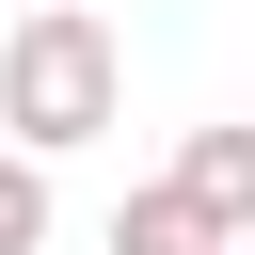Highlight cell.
Returning a JSON list of instances; mask_svg holds the SVG:
<instances>
[{"mask_svg":"<svg viewBox=\"0 0 255 255\" xmlns=\"http://www.w3.org/2000/svg\"><path fill=\"white\" fill-rule=\"evenodd\" d=\"M0 255H48V159L0 143Z\"/></svg>","mask_w":255,"mask_h":255,"instance_id":"cell-4","label":"cell"},{"mask_svg":"<svg viewBox=\"0 0 255 255\" xmlns=\"http://www.w3.org/2000/svg\"><path fill=\"white\" fill-rule=\"evenodd\" d=\"M112 255H223V239H207V223H191V191L159 175V191H128V207H112Z\"/></svg>","mask_w":255,"mask_h":255,"instance_id":"cell-3","label":"cell"},{"mask_svg":"<svg viewBox=\"0 0 255 255\" xmlns=\"http://www.w3.org/2000/svg\"><path fill=\"white\" fill-rule=\"evenodd\" d=\"M223 255H255V239H223Z\"/></svg>","mask_w":255,"mask_h":255,"instance_id":"cell-5","label":"cell"},{"mask_svg":"<svg viewBox=\"0 0 255 255\" xmlns=\"http://www.w3.org/2000/svg\"><path fill=\"white\" fill-rule=\"evenodd\" d=\"M112 112H128L112 32H96L80 0H32V16L0 32V143H16V159H64V143H96Z\"/></svg>","mask_w":255,"mask_h":255,"instance_id":"cell-1","label":"cell"},{"mask_svg":"<svg viewBox=\"0 0 255 255\" xmlns=\"http://www.w3.org/2000/svg\"><path fill=\"white\" fill-rule=\"evenodd\" d=\"M175 191H191L207 239H255V128H191L175 143Z\"/></svg>","mask_w":255,"mask_h":255,"instance_id":"cell-2","label":"cell"}]
</instances>
